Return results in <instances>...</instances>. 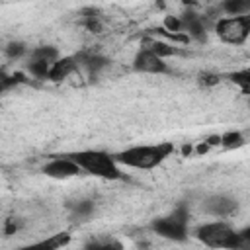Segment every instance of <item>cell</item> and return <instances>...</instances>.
<instances>
[{
	"label": "cell",
	"instance_id": "obj_10",
	"mask_svg": "<svg viewBox=\"0 0 250 250\" xmlns=\"http://www.w3.org/2000/svg\"><path fill=\"white\" fill-rule=\"evenodd\" d=\"M78 66H80V64H78L76 55H74V57H70V55H68V57H61V59H57V61L53 62L47 80H51V82H62V80L68 78L72 72H76Z\"/></svg>",
	"mask_w": 250,
	"mask_h": 250
},
{
	"label": "cell",
	"instance_id": "obj_2",
	"mask_svg": "<svg viewBox=\"0 0 250 250\" xmlns=\"http://www.w3.org/2000/svg\"><path fill=\"white\" fill-rule=\"evenodd\" d=\"M68 156L78 162V166L102 180H123V172H121V164L115 160L113 154L105 152V150H98V148H86V150H76V152H68Z\"/></svg>",
	"mask_w": 250,
	"mask_h": 250
},
{
	"label": "cell",
	"instance_id": "obj_25",
	"mask_svg": "<svg viewBox=\"0 0 250 250\" xmlns=\"http://www.w3.org/2000/svg\"><path fill=\"white\" fill-rule=\"evenodd\" d=\"M205 141H207L211 146H221V135H209Z\"/></svg>",
	"mask_w": 250,
	"mask_h": 250
},
{
	"label": "cell",
	"instance_id": "obj_15",
	"mask_svg": "<svg viewBox=\"0 0 250 250\" xmlns=\"http://www.w3.org/2000/svg\"><path fill=\"white\" fill-rule=\"evenodd\" d=\"M229 80H230L234 86H238V90H240L244 96L250 98V66L232 70V72L229 74Z\"/></svg>",
	"mask_w": 250,
	"mask_h": 250
},
{
	"label": "cell",
	"instance_id": "obj_14",
	"mask_svg": "<svg viewBox=\"0 0 250 250\" xmlns=\"http://www.w3.org/2000/svg\"><path fill=\"white\" fill-rule=\"evenodd\" d=\"M68 209H70V219H74V221H84V219H88V217L94 213L96 205H94V201H90V199H80V201L68 203Z\"/></svg>",
	"mask_w": 250,
	"mask_h": 250
},
{
	"label": "cell",
	"instance_id": "obj_7",
	"mask_svg": "<svg viewBox=\"0 0 250 250\" xmlns=\"http://www.w3.org/2000/svg\"><path fill=\"white\" fill-rule=\"evenodd\" d=\"M201 209L211 215V217H219V219H227V217H232L238 209V201L230 195H225V193H215V195H209L203 199L201 203Z\"/></svg>",
	"mask_w": 250,
	"mask_h": 250
},
{
	"label": "cell",
	"instance_id": "obj_19",
	"mask_svg": "<svg viewBox=\"0 0 250 250\" xmlns=\"http://www.w3.org/2000/svg\"><path fill=\"white\" fill-rule=\"evenodd\" d=\"M84 14H86V16H84L82 23L86 25V29L92 31V33H102L104 25H102V20H100L98 12H94V10H84Z\"/></svg>",
	"mask_w": 250,
	"mask_h": 250
},
{
	"label": "cell",
	"instance_id": "obj_11",
	"mask_svg": "<svg viewBox=\"0 0 250 250\" xmlns=\"http://www.w3.org/2000/svg\"><path fill=\"white\" fill-rule=\"evenodd\" d=\"M76 59H78V64L82 68H86L90 74H98L100 70H104L109 64V61L98 53H78Z\"/></svg>",
	"mask_w": 250,
	"mask_h": 250
},
{
	"label": "cell",
	"instance_id": "obj_5",
	"mask_svg": "<svg viewBox=\"0 0 250 250\" xmlns=\"http://www.w3.org/2000/svg\"><path fill=\"white\" fill-rule=\"evenodd\" d=\"M215 33L223 43L244 45L250 37V14L219 18L215 21Z\"/></svg>",
	"mask_w": 250,
	"mask_h": 250
},
{
	"label": "cell",
	"instance_id": "obj_22",
	"mask_svg": "<svg viewBox=\"0 0 250 250\" xmlns=\"http://www.w3.org/2000/svg\"><path fill=\"white\" fill-rule=\"evenodd\" d=\"M219 82H221V76H219V74L203 72V74L199 76V84H201V86H215V84H219Z\"/></svg>",
	"mask_w": 250,
	"mask_h": 250
},
{
	"label": "cell",
	"instance_id": "obj_26",
	"mask_svg": "<svg viewBox=\"0 0 250 250\" xmlns=\"http://www.w3.org/2000/svg\"><path fill=\"white\" fill-rule=\"evenodd\" d=\"M191 152H193V146H191V145H184V146H182V154H184V156H188V154H191Z\"/></svg>",
	"mask_w": 250,
	"mask_h": 250
},
{
	"label": "cell",
	"instance_id": "obj_6",
	"mask_svg": "<svg viewBox=\"0 0 250 250\" xmlns=\"http://www.w3.org/2000/svg\"><path fill=\"white\" fill-rule=\"evenodd\" d=\"M133 68L137 72H148V74H166L170 68L166 64V61L156 55L154 51H150L148 47H141L135 57H133Z\"/></svg>",
	"mask_w": 250,
	"mask_h": 250
},
{
	"label": "cell",
	"instance_id": "obj_8",
	"mask_svg": "<svg viewBox=\"0 0 250 250\" xmlns=\"http://www.w3.org/2000/svg\"><path fill=\"white\" fill-rule=\"evenodd\" d=\"M41 172L49 178H55V180H66V178L78 176L84 170L78 166V162H74L68 154H64L61 158H51L47 164H43Z\"/></svg>",
	"mask_w": 250,
	"mask_h": 250
},
{
	"label": "cell",
	"instance_id": "obj_1",
	"mask_svg": "<svg viewBox=\"0 0 250 250\" xmlns=\"http://www.w3.org/2000/svg\"><path fill=\"white\" fill-rule=\"evenodd\" d=\"M174 152L172 143H156V145H135L129 148H123L115 152V160L121 166L137 168V170H150L160 166L166 158H170Z\"/></svg>",
	"mask_w": 250,
	"mask_h": 250
},
{
	"label": "cell",
	"instance_id": "obj_20",
	"mask_svg": "<svg viewBox=\"0 0 250 250\" xmlns=\"http://www.w3.org/2000/svg\"><path fill=\"white\" fill-rule=\"evenodd\" d=\"M27 53H29V49H27L25 43H21V41H10V43L6 45V57L12 59V61H18V59L25 57Z\"/></svg>",
	"mask_w": 250,
	"mask_h": 250
},
{
	"label": "cell",
	"instance_id": "obj_4",
	"mask_svg": "<svg viewBox=\"0 0 250 250\" xmlns=\"http://www.w3.org/2000/svg\"><path fill=\"white\" fill-rule=\"evenodd\" d=\"M188 221H189V211L186 205H178L170 215L158 217L150 223V229L168 240H184L188 236Z\"/></svg>",
	"mask_w": 250,
	"mask_h": 250
},
{
	"label": "cell",
	"instance_id": "obj_24",
	"mask_svg": "<svg viewBox=\"0 0 250 250\" xmlns=\"http://www.w3.org/2000/svg\"><path fill=\"white\" fill-rule=\"evenodd\" d=\"M242 240H244V246H250V227H244L242 230H238Z\"/></svg>",
	"mask_w": 250,
	"mask_h": 250
},
{
	"label": "cell",
	"instance_id": "obj_9",
	"mask_svg": "<svg viewBox=\"0 0 250 250\" xmlns=\"http://www.w3.org/2000/svg\"><path fill=\"white\" fill-rule=\"evenodd\" d=\"M180 18H182V23H184V33H188L195 41H205L207 25H205L203 18L197 12H193V10L188 8Z\"/></svg>",
	"mask_w": 250,
	"mask_h": 250
},
{
	"label": "cell",
	"instance_id": "obj_17",
	"mask_svg": "<svg viewBox=\"0 0 250 250\" xmlns=\"http://www.w3.org/2000/svg\"><path fill=\"white\" fill-rule=\"evenodd\" d=\"M70 240H72L70 232H57V234H53V236H49V238L37 242L35 246H39V248H47V250H57V248H62V246L70 244Z\"/></svg>",
	"mask_w": 250,
	"mask_h": 250
},
{
	"label": "cell",
	"instance_id": "obj_21",
	"mask_svg": "<svg viewBox=\"0 0 250 250\" xmlns=\"http://www.w3.org/2000/svg\"><path fill=\"white\" fill-rule=\"evenodd\" d=\"M162 27L168 29V31H174V33L184 31V23H182V18H180V16H166Z\"/></svg>",
	"mask_w": 250,
	"mask_h": 250
},
{
	"label": "cell",
	"instance_id": "obj_12",
	"mask_svg": "<svg viewBox=\"0 0 250 250\" xmlns=\"http://www.w3.org/2000/svg\"><path fill=\"white\" fill-rule=\"evenodd\" d=\"M57 59H61V53H59V49L53 47V45L33 47V49H29V53L25 55V62H37V61H43V62H55Z\"/></svg>",
	"mask_w": 250,
	"mask_h": 250
},
{
	"label": "cell",
	"instance_id": "obj_3",
	"mask_svg": "<svg viewBox=\"0 0 250 250\" xmlns=\"http://www.w3.org/2000/svg\"><path fill=\"white\" fill-rule=\"evenodd\" d=\"M195 238L211 248H244L240 232L225 221H211L199 225L195 229Z\"/></svg>",
	"mask_w": 250,
	"mask_h": 250
},
{
	"label": "cell",
	"instance_id": "obj_18",
	"mask_svg": "<svg viewBox=\"0 0 250 250\" xmlns=\"http://www.w3.org/2000/svg\"><path fill=\"white\" fill-rule=\"evenodd\" d=\"M244 145H246V139L240 131H227L221 135V146L227 150H234V148H240Z\"/></svg>",
	"mask_w": 250,
	"mask_h": 250
},
{
	"label": "cell",
	"instance_id": "obj_16",
	"mask_svg": "<svg viewBox=\"0 0 250 250\" xmlns=\"http://www.w3.org/2000/svg\"><path fill=\"white\" fill-rule=\"evenodd\" d=\"M221 10L227 16H244L250 14V0H223Z\"/></svg>",
	"mask_w": 250,
	"mask_h": 250
},
{
	"label": "cell",
	"instance_id": "obj_23",
	"mask_svg": "<svg viewBox=\"0 0 250 250\" xmlns=\"http://www.w3.org/2000/svg\"><path fill=\"white\" fill-rule=\"evenodd\" d=\"M209 148H213V146H211L207 141H203V143H199L197 146H193V152H195V154H205Z\"/></svg>",
	"mask_w": 250,
	"mask_h": 250
},
{
	"label": "cell",
	"instance_id": "obj_13",
	"mask_svg": "<svg viewBox=\"0 0 250 250\" xmlns=\"http://www.w3.org/2000/svg\"><path fill=\"white\" fill-rule=\"evenodd\" d=\"M143 47H148L150 51H154L156 55H160L162 59L166 57H174V55H182L184 51L180 47H176L174 43L170 41H160V39H145Z\"/></svg>",
	"mask_w": 250,
	"mask_h": 250
}]
</instances>
